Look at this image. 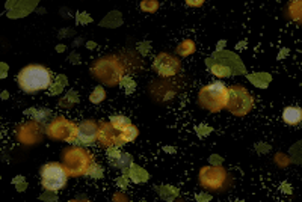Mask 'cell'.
<instances>
[{"instance_id":"16","label":"cell","mask_w":302,"mask_h":202,"mask_svg":"<svg viewBox=\"0 0 302 202\" xmlns=\"http://www.w3.org/2000/svg\"><path fill=\"white\" fill-rule=\"evenodd\" d=\"M104 98V91L101 89V88H96L94 89V92H93V95H91V101L93 103H99V101H101Z\"/></svg>"},{"instance_id":"6","label":"cell","mask_w":302,"mask_h":202,"mask_svg":"<svg viewBox=\"0 0 302 202\" xmlns=\"http://www.w3.org/2000/svg\"><path fill=\"white\" fill-rule=\"evenodd\" d=\"M198 180L202 189L207 192L221 193L231 184V175L224 166H204L200 169Z\"/></svg>"},{"instance_id":"3","label":"cell","mask_w":302,"mask_h":202,"mask_svg":"<svg viewBox=\"0 0 302 202\" xmlns=\"http://www.w3.org/2000/svg\"><path fill=\"white\" fill-rule=\"evenodd\" d=\"M62 164L70 177L79 178L88 175L94 167V157L82 147H68L62 151Z\"/></svg>"},{"instance_id":"10","label":"cell","mask_w":302,"mask_h":202,"mask_svg":"<svg viewBox=\"0 0 302 202\" xmlns=\"http://www.w3.org/2000/svg\"><path fill=\"white\" fill-rule=\"evenodd\" d=\"M153 70L162 76V77H172L180 73L181 70V61L178 57L169 54V53H159L154 57Z\"/></svg>"},{"instance_id":"14","label":"cell","mask_w":302,"mask_h":202,"mask_svg":"<svg viewBox=\"0 0 302 202\" xmlns=\"http://www.w3.org/2000/svg\"><path fill=\"white\" fill-rule=\"evenodd\" d=\"M289 17L299 26H302V0H295L289 3Z\"/></svg>"},{"instance_id":"17","label":"cell","mask_w":302,"mask_h":202,"mask_svg":"<svg viewBox=\"0 0 302 202\" xmlns=\"http://www.w3.org/2000/svg\"><path fill=\"white\" fill-rule=\"evenodd\" d=\"M188 5H189V6H201L202 2H188Z\"/></svg>"},{"instance_id":"1","label":"cell","mask_w":302,"mask_h":202,"mask_svg":"<svg viewBox=\"0 0 302 202\" xmlns=\"http://www.w3.org/2000/svg\"><path fill=\"white\" fill-rule=\"evenodd\" d=\"M138 128L126 117H112L109 121L99 122L97 140L104 148H119L138 137Z\"/></svg>"},{"instance_id":"2","label":"cell","mask_w":302,"mask_h":202,"mask_svg":"<svg viewBox=\"0 0 302 202\" xmlns=\"http://www.w3.org/2000/svg\"><path fill=\"white\" fill-rule=\"evenodd\" d=\"M51 73L46 67L37 64L24 67L17 76L18 86L26 94H35L49 89L51 84Z\"/></svg>"},{"instance_id":"8","label":"cell","mask_w":302,"mask_h":202,"mask_svg":"<svg viewBox=\"0 0 302 202\" xmlns=\"http://www.w3.org/2000/svg\"><path fill=\"white\" fill-rule=\"evenodd\" d=\"M40 174H41V184L47 192H57L60 189H64L70 177L64 164L57 162L46 163L41 167Z\"/></svg>"},{"instance_id":"13","label":"cell","mask_w":302,"mask_h":202,"mask_svg":"<svg viewBox=\"0 0 302 202\" xmlns=\"http://www.w3.org/2000/svg\"><path fill=\"white\" fill-rule=\"evenodd\" d=\"M283 120L289 125H298L302 121V109L298 106H289L283 110Z\"/></svg>"},{"instance_id":"4","label":"cell","mask_w":302,"mask_h":202,"mask_svg":"<svg viewBox=\"0 0 302 202\" xmlns=\"http://www.w3.org/2000/svg\"><path fill=\"white\" fill-rule=\"evenodd\" d=\"M93 76L106 86H116L124 76V67L115 56H103L93 64Z\"/></svg>"},{"instance_id":"18","label":"cell","mask_w":302,"mask_h":202,"mask_svg":"<svg viewBox=\"0 0 302 202\" xmlns=\"http://www.w3.org/2000/svg\"><path fill=\"white\" fill-rule=\"evenodd\" d=\"M68 202H91V201H88V199H71Z\"/></svg>"},{"instance_id":"12","label":"cell","mask_w":302,"mask_h":202,"mask_svg":"<svg viewBox=\"0 0 302 202\" xmlns=\"http://www.w3.org/2000/svg\"><path fill=\"white\" fill-rule=\"evenodd\" d=\"M41 127L34 122H27L18 128V140L24 145H32V143H38L41 140Z\"/></svg>"},{"instance_id":"7","label":"cell","mask_w":302,"mask_h":202,"mask_svg":"<svg viewBox=\"0 0 302 202\" xmlns=\"http://www.w3.org/2000/svg\"><path fill=\"white\" fill-rule=\"evenodd\" d=\"M254 107V98L250 91L242 84H234L228 89V104L227 109L234 117H247Z\"/></svg>"},{"instance_id":"9","label":"cell","mask_w":302,"mask_h":202,"mask_svg":"<svg viewBox=\"0 0 302 202\" xmlns=\"http://www.w3.org/2000/svg\"><path fill=\"white\" fill-rule=\"evenodd\" d=\"M46 134L53 140L76 142L79 137V125L64 117H56L49 122Z\"/></svg>"},{"instance_id":"15","label":"cell","mask_w":302,"mask_h":202,"mask_svg":"<svg viewBox=\"0 0 302 202\" xmlns=\"http://www.w3.org/2000/svg\"><path fill=\"white\" fill-rule=\"evenodd\" d=\"M195 42L191 41V40H185L183 42H180V45L177 47V53L178 56L181 57H186V56H191L194 51H195Z\"/></svg>"},{"instance_id":"11","label":"cell","mask_w":302,"mask_h":202,"mask_svg":"<svg viewBox=\"0 0 302 202\" xmlns=\"http://www.w3.org/2000/svg\"><path fill=\"white\" fill-rule=\"evenodd\" d=\"M99 136V124L93 120L83 121L79 124V137L77 140L83 145H93Z\"/></svg>"},{"instance_id":"5","label":"cell","mask_w":302,"mask_h":202,"mask_svg":"<svg viewBox=\"0 0 302 202\" xmlns=\"http://www.w3.org/2000/svg\"><path fill=\"white\" fill-rule=\"evenodd\" d=\"M198 103L202 109L218 113L227 109L228 104V88L222 81H213L202 86L198 92Z\"/></svg>"}]
</instances>
